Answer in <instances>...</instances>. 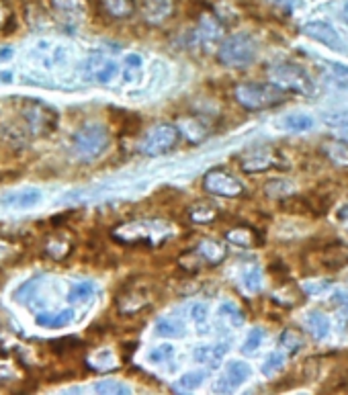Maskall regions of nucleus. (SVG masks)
Here are the masks:
<instances>
[{"mask_svg":"<svg viewBox=\"0 0 348 395\" xmlns=\"http://www.w3.org/2000/svg\"><path fill=\"white\" fill-rule=\"evenodd\" d=\"M111 143L109 129L101 123H84L72 138V152L82 162H93L101 158Z\"/></svg>","mask_w":348,"mask_h":395,"instance_id":"f257e3e1","label":"nucleus"},{"mask_svg":"<svg viewBox=\"0 0 348 395\" xmlns=\"http://www.w3.org/2000/svg\"><path fill=\"white\" fill-rule=\"evenodd\" d=\"M19 115L23 121L25 134L29 138H41L49 136L58 125V113L37 98H25L19 109Z\"/></svg>","mask_w":348,"mask_h":395,"instance_id":"f03ea898","label":"nucleus"},{"mask_svg":"<svg viewBox=\"0 0 348 395\" xmlns=\"http://www.w3.org/2000/svg\"><path fill=\"white\" fill-rule=\"evenodd\" d=\"M236 101L248 109V111H262V109H271L278 103L285 101V91L277 84H254V82H246V84H238L233 91Z\"/></svg>","mask_w":348,"mask_h":395,"instance_id":"7ed1b4c3","label":"nucleus"},{"mask_svg":"<svg viewBox=\"0 0 348 395\" xmlns=\"http://www.w3.org/2000/svg\"><path fill=\"white\" fill-rule=\"evenodd\" d=\"M256 56H258V46L254 37L248 33H236L217 49V60L228 68H246L254 62Z\"/></svg>","mask_w":348,"mask_h":395,"instance_id":"20e7f679","label":"nucleus"},{"mask_svg":"<svg viewBox=\"0 0 348 395\" xmlns=\"http://www.w3.org/2000/svg\"><path fill=\"white\" fill-rule=\"evenodd\" d=\"M269 74H271L273 84H277L283 91H289V93L311 94L316 89L311 76L295 62H278L269 70Z\"/></svg>","mask_w":348,"mask_h":395,"instance_id":"39448f33","label":"nucleus"},{"mask_svg":"<svg viewBox=\"0 0 348 395\" xmlns=\"http://www.w3.org/2000/svg\"><path fill=\"white\" fill-rule=\"evenodd\" d=\"M166 232L154 221H129L113 230V238L121 244H158Z\"/></svg>","mask_w":348,"mask_h":395,"instance_id":"423d86ee","label":"nucleus"},{"mask_svg":"<svg viewBox=\"0 0 348 395\" xmlns=\"http://www.w3.org/2000/svg\"><path fill=\"white\" fill-rule=\"evenodd\" d=\"M179 136L181 134L174 125H156L139 143V152L146 156H162L176 145Z\"/></svg>","mask_w":348,"mask_h":395,"instance_id":"0eeeda50","label":"nucleus"},{"mask_svg":"<svg viewBox=\"0 0 348 395\" xmlns=\"http://www.w3.org/2000/svg\"><path fill=\"white\" fill-rule=\"evenodd\" d=\"M203 186L205 190L215 195V197H226V199H233L240 197L244 193V185L221 168H213L203 176Z\"/></svg>","mask_w":348,"mask_h":395,"instance_id":"6e6552de","label":"nucleus"},{"mask_svg":"<svg viewBox=\"0 0 348 395\" xmlns=\"http://www.w3.org/2000/svg\"><path fill=\"white\" fill-rule=\"evenodd\" d=\"M250 377H252V369H250L248 363H244V361H232V363L226 367L224 375L217 379V383H215V391H217V394H228V391H233V389L242 387Z\"/></svg>","mask_w":348,"mask_h":395,"instance_id":"1a4fd4ad","label":"nucleus"},{"mask_svg":"<svg viewBox=\"0 0 348 395\" xmlns=\"http://www.w3.org/2000/svg\"><path fill=\"white\" fill-rule=\"evenodd\" d=\"M51 8L66 29L78 27V23L86 17L84 0H51Z\"/></svg>","mask_w":348,"mask_h":395,"instance_id":"9d476101","label":"nucleus"},{"mask_svg":"<svg viewBox=\"0 0 348 395\" xmlns=\"http://www.w3.org/2000/svg\"><path fill=\"white\" fill-rule=\"evenodd\" d=\"M303 33L309 39L330 47V49H342V39H340L338 31L326 21H311V23L303 25Z\"/></svg>","mask_w":348,"mask_h":395,"instance_id":"9b49d317","label":"nucleus"},{"mask_svg":"<svg viewBox=\"0 0 348 395\" xmlns=\"http://www.w3.org/2000/svg\"><path fill=\"white\" fill-rule=\"evenodd\" d=\"M41 197L44 195H41L39 188H23V190H17V193H11V195L2 197L0 203L6 205V207H13V209H31L41 201Z\"/></svg>","mask_w":348,"mask_h":395,"instance_id":"f8f14e48","label":"nucleus"},{"mask_svg":"<svg viewBox=\"0 0 348 395\" xmlns=\"http://www.w3.org/2000/svg\"><path fill=\"white\" fill-rule=\"evenodd\" d=\"M150 302V297L146 295V291H139V289H131V291H123L117 299V309L119 313L123 316H129V313H138L139 309H143Z\"/></svg>","mask_w":348,"mask_h":395,"instance_id":"ddd939ff","label":"nucleus"},{"mask_svg":"<svg viewBox=\"0 0 348 395\" xmlns=\"http://www.w3.org/2000/svg\"><path fill=\"white\" fill-rule=\"evenodd\" d=\"M226 352H228V344H226V342H219V344H203V347L195 349L193 356H195L197 363L207 365L211 369H215V367H219V363L224 361Z\"/></svg>","mask_w":348,"mask_h":395,"instance_id":"4468645a","label":"nucleus"},{"mask_svg":"<svg viewBox=\"0 0 348 395\" xmlns=\"http://www.w3.org/2000/svg\"><path fill=\"white\" fill-rule=\"evenodd\" d=\"M172 0H143V17L152 25H158L166 21L172 15Z\"/></svg>","mask_w":348,"mask_h":395,"instance_id":"2eb2a0df","label":"nucleus"},{"mask_svg":"<svg viewBox=\"0 0 348 395\" xmlns=\"http://www.w3.org/2000/svg\"><path fill=\"white\" fill-rule=\"evenodd\" d=\"M303 324L307 328V332L316 338V340H326L330 336V320L326 318L322 311H307Z\"/></svg>","mask_w":348,"mask_h":395,"instance_id":"dca6fc26","label":"nucleus"},{"mask_svg":"<svg viewBox=\"0 0 348 395\" xmlns=\"http://www.w3.org/2000/svg\"><path fill=\"white\" fill-rule=\"evenodd\" d=\"M324 154L328 160L338 166V168H348V143L342 140H330L324 143Z\"/></svg>","mask_w":348,"mask_h":395,"instance_id":"f3484780","label":"nucleus"},{"mask_svg":"<svg viewBox=\"0 0 348 395\" xmlns=\"http://www.w3.org/2000/svg\"><path fill=\"white\" fill-rule=\"evenodd\" d=\"M273 166H278V160L271 154H252L248 158L242 160V170L248 174H256V172H264Z\"/></svg>","mask_w":348,"mask_h":395,"instance_id":"a211bd4d","label":"nucleus"},{"mask_svg":"<svg viewBox=\"0 0 348 395\" xmlns=\"http://www.w3.org/2000/svg\"><path fill=\"white\" fill-rule=\"evenodd\" d=\"M197 254H201L207 262L211 264H219L226 256H228V248L215 240H203L199 246H197Z\"/></svg>","mask_w":348,"mask_h":395,"instance_id":"6ab92c4d","label":"nucleus"},{"mask_svg":"<svg viewBox=\"0 0 348 395\" xmlns=\"http://www.w3.org/2000/svg\"><path fill=\"white\" fill-rule=\"evenodd\" d=\"M74 320V311L72 309H62L60 313H39L35 316V324L41 328H64Z\"/></svg>","mask_w":348,"mask_h":395,"instance_id":"aec40b11","label":"nucleus"},{"mask_svg":"<svg viewBox=\"0 0 348 395\" xmlns=\"http://www.w3.org/2000/svg\"><path fill=\"white\" fill-rule=\"evenodd\" d=\"M205 383V373L203 371H191V373H185L176 383H174V391L176 394H191V391H195V389H199L201 385Z\"/></svg>","mask_w":348,"mask_h":395,"instance_id":"412c9836","label":"nucleus"},{"mask_svg":"<svg viewBox=\"0 0 348 395\" xmlns=\"http://www.w3.org/2000/svg\"><path fill=\"white\" fill-rule=\"evenodd\" d=\"M156 334L162 338H181L185 336V324L176 318H160L156 322Z\"/></svg>","mask_w":348,"mask_h":395,"instance_id":"4be33fe9","label":"nucleus"},{"mask_svg":"<svg viewBox=\"0 0 348 395\" xmlns=\"http://www.w3.org/2000/svg\"><path fill=\"white\" fill-rule=\"evenodd\" d=\"M89 365H91L93 369H96V371H111V369H115L117 367V358L115 354H113V350H96L93 356L89 358Z\"/></svg>","mask_w":348,"mask_h":395,"instance_id":"5701e85b","label":"nucleus"},{"mask_svg":"<svg viewBox=\"0 0 348 395\" xmlns=\"http://www.w3.org/2000/svg\"><path fill=\"white\" fill-rule=\"evenodd\" d=\"M94 394L103 395H129L131 387L125 385L123 381H115V379H103L98 383H94Z\"/></svg>","mask_w":348,"mask_h":395,"instance_id":"b1692460","label":"nucleus"},{"mask_svg":"<svg viewBox=\"0 0 348 395\" xmlns=\"http://www.w3.org/2000/svg\"><path fill=\"white\" fill-rule=\"evenodd\" d=\"M103 6L115 19H127L136 8L134 0H103Z\"/></svg>","mask_w":348,"mask_h":395,"instance_id":"393cba45","label":"nucleus"},{"mask_svg":"<svg viewBox=\"0 0 348 395\" xmlns=\"http://www.w3.org/2000/svg\"><path fill=\"white\" fill-rule=\"evenodd\" d=\"M226 240L240 248H254L256 246V235L248 228H236L232 232L226 233Z\"/></svg>","mask_w":348,"mask_h":395,"instance_id":"a878e982","label":"nucleus"},{"mask_svg":"<svg viewBox=\"0 0 348 395\" xmlns=\"http://www.w3.org/2000/svg\"><path fill=\"white\" fill-rule=\"evenodd\" d=\"M278 344H281V350H285L287 354H297L303 347V338L299 332L295 330H285L278 338Z\"/></svg>","mask_w":348,"mask_h":395,"instance_id":"bb28decb","label":"nucleus"},{"mask_svg":"<svg viewBox=\"0 0 348 395\" xmlns=\"http://www.w3.org/2000/svg\"><path fill=\"white\" fill-rule=\"evenodd\" d=\"M94 295V285L91 280H82V283H76L68 293L70 303H86L93 299Z\"/></svg>","mask_w":348,"mask_h":395,"instance_id":"cd10ccee","label":"nucleus"},{"mask_svg":"<svg viewBox=\"0 0 348 395\" xmlns=\"http://www.w3.org/2000/svg\"><path fill=\"white\" fill-rule=\"evenodd\" d=\"M188 217L191 221L195 224H209L217 217V209L209 203H195L191 209H188Z\"/></svg>","mask_w":348,"mask_h":395,"instance_id":"c85d7f7f","label":"nucleus"},{"mask_svg":"<svg viewBox=\"0 0 348 395\" xmlns=\"http://www.w3.org/2000/svg\"><path fill=\"white\" fill-rule=\"evenodd\" d=\"M217 313H219V318H224L232 328H238V325L244 324V313H242L240 307L232 302L221 303L219 309H217Z\"/></svg>","mask_w":348,"mask_h":395,"instance_id":"c756f323","label":"nucleus"},{"mask_svg":"<svg viewBox=\"0 0 348 395\" xmlns=\"http://www.w3.org/2000/svg\"><path fill=\"white\" fill-rule=\"evenodd\" d=\"M221 33H224V29H221V25L217 23V19H213V17H203L201 19L199 37H203L205 41H215V39L221 37Z\"/></svg>","mask_w":348,"mask_h":395,"instance_id":"7c9ffc66","label":"nucleus"},{"mask_svg":"<svg viewBox=\"0 0 348 395\" xmlns=\"http://www.w3.org/2000/svg\"><path fill=\"white\" fill-rule=\"evenodd\" d=\"M285 358H287V352H285V350H275V352H271V354L264 358V363H262V375L271 377V375L281 371V369L285 367Z\"/></svg>","mask_w":348,"mask_h":395,"instance_id":"2f4dec72","label":"nucleus"},{"mask_svg":"<svg viewBox=\"0 0 348 395\" xmlns=\"http://www.w3.org/2000/svg\"><path fill=\"white\" fill-rule=\"evenodd\" d=\"M285 127L289 131H295V134H303V131H309L314 127V119L309 115H303V113H297V115H289L285 119Z\"/></svg>","mask_w":348,"mask_h":395,"instance_id":"473e14b6","label":"nucleus"},{"mask_svg":"<svg viewBox=\"0 0 348 395\" xmlns=\"http://www.w3.org/2000/svg\"><path fill=\"white\" fill-rule=\"evenodd\" d=\"M141 66H143V62H141V56H139V53H127V56H125V72H123L125 82L138 80Z\"/></svg>","mask_w":348,"mask_h":395,"instance_id":"72a5a7b5","label":"nucleus"},{"mask_svg":"<svg viewBox=\"0 0 348 395\" xmlns=\"http://www.w3.org/2000/svg\"><path fill=\"white\" fill-rule=\"evenodd\" d=\"M264 338H266V332H264L262 328H252V330L248 332L246 340H244L242 352H244V354H254L256 350L260 349V344L264 342Z\"/></svg>","mask_w":348,"mask_h":395,"instance_id":"f704fd0d","label":"nucleus"},{"mask_svg":"<svg viewBox=\"0 0 348 395\" xmlns=\"http://www.w3.org/2000/svg\"><path fill=\"white\" fill-rule=\"evenodd\" d=\"M242 287L248 293H256L262 287V271L258 266H252V268L244 271V275H242Z\"/></svg>","mask_w":348,"mask_h":395,"instance_id":"c9c22d12","label":"nucleus"},{"mask_svg":"<svg viewBox=\"0 0 348 395\" xmlns=\"http://www.w3.org/2000/svg\"><path fill=\"white\" fill-rule=\"evenodd\" d=\"M37 285H39V277H33V279L23 283V285L15 291V299L21 303L31 302V297L35 295V287H37Z\"/></svg>","mask_w":348,"mask_h":395,"instance_id":"e433bc0d","label":"nucleus"},{"mask_svg":"<svg viewBox=\"0 0 348 395\" xmlns=\"http://www.w3.org/2000/svg\"><path fill=\"white\" fill-rule=\"evenodd\" d=\"M117 74H119V66H117L115 62H107V60H105V64L98 68V72H96L94 78H96L101 84H109V82L115 80Z\"/></svg>","mask_w":348,"mask_h":395,"instance_id":"4c0bfd02","label":"nucleus"},{"mask_svg":"<svg viewBox=\"0 0 348 395\" xmlns=\"http://www.w3.org/2000/svg\"><path fill=\"white\" fill-rule=\"evenodd\" d=\"M269 197H289V193H293V185L287 181H271L264 186Z\"/></svg>","mask_w":348,"mask_h":395,"instance_id":"58836bf2","label":"nucleus"},{"mask_svg":"<svg viewBox=\"0 0 348 395\" xmlns=\"http://www.w3.org/2000/svg\"><path fill=\"white\" fill-rule=\"evenodd\" d=\"M172 354H174V347L172 344H160V347H156V349L150 352V361L152 363H156V365H160V363H166V361H170L172 358Z\"/></svg>","mask_w":348,"mask_h":395,"instance_id":"ea45409f","label":"nucleus"},{"mask_svg":"<svg viewBox=\"0 0 348 395\" xmlns=\"http://www.w3.org/2000/svg\"><path fill=\"white\" fill-rule=\"evenodd\" d=\"M19 377V371L15 369V365L8 358H0V383L2 381H13Z\"/></svg>","mask_w":348,"mask_h":395,"instance_id":"a19ab883","label":"nucleus"},{"mask_svg":"<svg viewBox=\"0 0 348 395\" xmlns=\"http://www.w3.org/2000/svg\"><path fill=\"white\" fill-rule=\"evenodd\" d=\"M207 316H209V311H207V303H203V302H199V303H193L191 305V318L197 322V324H205L207 322Z\"/></svg>","mask_w":348,"mask_h":395,"instance_id":"79ce46f5","label":"nucleus"},{"mask_svg":"<svg viewBox=\"0 0 348 395\" xmlns=\"http://www.w3.org/2000/svg\"><path fill=\"white\" fill-rule=\"evenodd\" d=\"M332 302L336 303L340 307V311L348 318V289H342V287H336L332 291Z\"/></svg>","mask_w":348,"mask_h":395,"instance_id":"37998d69","label":"nucleus"},{"mask_svg":"<svg viewBox=\"0 0 348 395\" xmlns=\"http://www.w3.org/2000/svg\"><path fill=\"white\" fill-rule=\"evenodd\" d=\"M105 64V58H103V53H93L91 58H89V62H86V74L89 76H96V72H98V68Z\"/></svg>","mask_w":348,"mask_h":395,"instance_id":"c03bdc74","label":"nucleus"},{"mask_svg":"<svg viewBox=\"0 0 348 395\" xmlns=\"http://www.w3.org/2000/svg\"><path fill=\"white\" fill-rule=\"evenodd\" d=\"M328 70L332 72L336 78H340V80H348V66H344V64L330 62V64H328Z\"/></svg>","mask_w":348,"mask_h":395,"instance_id":"a18cd8bd","label":"nucleus"},{"mask_svg":"<svg viewBox=\"0 0 348 395\" xmlns=\"http://www.w3.org/2000/svg\"><path fill=\"white\" fill-rule=\"evenodd\" d=\"M326 121H328V125H332V127H348V111H342V113H336V115L328 117Z\"/></svg>","mask_w":348,"mask_h":395,"instance_id":"49530a36","label":"nucleus"},{"mask_svg":"<svg viewBox=\"0 0 348 395\" xmlns=\"http://www.w3.org/2000/svg\"><path fill=\"white\" fill-rule=\"evenodd\" d=\"M326 287H328L326 283H305V285H303V289H305L309 295H320L322 291H326Z\"/></svg>","mask_w":348,"mask_h":395,"instance_id":"de8ad7c7","label":"nucleus"},{"mask_svg":"<svg viewBox=\"0 0 348 395\" xmlns=\"http://www.w3.org/2000/svg\"><path fill=\"white\" fill-rule=\"evenodd\" d=\"M8 19H11V13H8V6L0 0V31L6 27V23H8Z\"/></svg>","mask_w":348,"mask_h":395,"instance_id":"09e8293b","label":"nucleus"},{"mask_svg":"<svg viewBox=\"0 0 348 395\" xmlns=\"http://www.w3.org/2000/svg\"><path fill=\"white\" fill-rule=\"evenodd\" d=\"M11 252H13V244H11V242H6V240H0V260L8 258Z\"/></svg>","mask_w":348,"mask_h":395,"instance_id":"8fccbe9b","label":"nucleus"},{"mask_svg":"<svg viewBox=\"0 0 348 395\" xmlns=\"http://www.w3.org/2000/svg\"><path fill=\"white\" fill-rule=\"evenodd\" d=\"M11 56H13V49H11V47H2V49H0V60H8Z\"/></svg>","mask_w":348,"mask_h":395,"instance_id":"3c124183","label":"nucleus"},{"mask_svg":"<svg viewBox=\"0 0 348 395\" xmlns=\"http://www.w3.org/2000/svg\"><path fill=\"white\" fill-rule=\"evenodd\" d=\"M0 80H2V82H8V80H13V74H11V72H2V74H0Z\"/></svg>","mask_w":348,"mask_h":395,"instance_id":"603ef678","label":"nucleus"},{"mask_svg":"<svg viewBox=\"0 0 348 395\" xmlns=\"http://www.w3.org/2000/svg\"><path fill=\"white\" fill-rule=\"evenodd\" d=\"M342 19H344V21L348 23V0H347V4H344V8H342Z\"/></svg>","mask_w":348,"mask_h":395,"instance_id":"864d4df0","label":"nucleus"},{"mask_svg":"<svg viewBox=\"0 0 348 395\" xmlns=\"http://www.w3.org/2000/svg\"><path fill=\"white\" fill-rule=\"evenodd\" d=\"M340 217L344 219V217H348V207H344V209L340 211Z\"/></svg>","mask_w":348,"mask_h":395,"instance_id":"5fc2aeb1","label":"nucleus"}]
</instances>
